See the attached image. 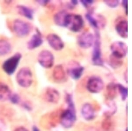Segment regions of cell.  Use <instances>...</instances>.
Wrapping results in <instances>:
<instances>
[{
	"label": "cell",
	"mask_w": 132,
	"mask_h": 131,
	"mask_svg": "<svg viewBox=\"0 0 132 131\" xmlns=\"http://www.w3.org/2000/svg\"><path fill=\"white\" fill-rule=\"evenodd\" d=\"M66 100L68 105V108L60 113V121L64 128H71L75 123L76 115L72 95H66Z\"/></svg>",
	"instance_id": "6da1fadb"
},
{
	"label": "cell",
	"mask_w": 132,
	"mask_h": 131,
	"mask_svg": "<svg viewBox=\"0 0 132 131\" xmlns=\"http://www.w3.org/2000/svg\"><path fill=\"white\" fill-rule=\"evenodd\" d=\"M84 25V20L79 14L68 13L65 17L64 27L74 32H80Z\"/></svg>",
	"instance_id": "7a4b0ae2"
},
{
	"label": "cell",
	"mask_w": 132,
	"mask_h": 131,
	"mask_svg": "<svg viewBox=\"0 0 132 131\" xmlns=\"http://www.w3.org/2000/svg\"><path fill=\"white\" fill-rule=\"evenodd\" d=\"M100 36L98 32L96 31L93 44L92 61L95 65L102 66L104 65V62L102 58L101 42Z\"/></svg>",
	"instance_id": "3957f363"
},
{
	"label": "cell",
	"mask_w": 132,
	"mask_h": 131,
	"mask_svg": "<svg viewBox=\"0 0 132 131\" xmlns=\"http://www.w3.org/2000/svg\"><path fill=\"white\" fill-rule=\"evenodd\" d=\"M16 81L22 87H28L33 82V75L29 68L24 67L18 72L16 75Z\"/></svg>",
	"instance_id": "277c9868"
},
{
	"label": "cell",
	"mask_w": 132,
	"mask_h": 131,
	"mask_svg": "<svg viewBox=\"0 0 132 131\" xmlns=\"http://www.w3.org/2000/svg\"><path fill=\"white\" fill-rule=\"evenodd\" d=\"M21 57L22 55L20 53H16L6 60L2 65L4 71L9 75L13 74L16 70Z\"/></svg>",
	"instance_id": "5b68a950"
},
{
	"label": "cell",
	"mask_w": 132,
	"mask_h": 131,
	"mask_svg": "<svg viewBox=\"0 0 132 131\" xmlns=\"http://www.w3.org/2000/svg\"><path fill=\"white\" fill-rule=\"evenodd\" d=\"M13 28L15 34L20 37L27 36L31 30V26L29 23L20 19L14 21Z\"/></svg>",
	"instance_id": "8992f818"
},
{
	"label": "cell",
	"mask_w": 132,
	"mask_h": 131,
	"mask_svg": "<svg viewBox=\"0 0 132 131\" xmlns=\"http://www.w3.org/2000/svg\"><path fill=\"white\" fill-rule=\"evenodd\" d=\"M104 83L102 79L97 76H92L87 83V89L92 93H98L104 88Z\"/></svg>",
	"instance_id": "52a82bcc"
},
{
	"label": "cell",
	"mask_w": 132,
	"mask_h": 131,
	"mask_svg": "<svg viewBox=\"0 0 132 131\" xmlns=\"http://www.w3.org/2000/svg\"><path fill=\"white\" fill-rule=\"evenodd\" d=\"M38 60L39 64L45 68L52 67L54 62V57L53 53L48 50H44L39 53Z\"/></svg>",
	"instance_id": "ba28073f"
},
{
	"label": "cell",
	"mask_w": 132,
	"mask_h": 131,
	"mask_svg": "<svg viewBox=\"0 0 132 131\" xmlns=\"http://www.w3.org/2000/svg\"><path fill=\"white\" fill-rule=\"evenodd\" d=\"M86 18L90 25L96 30L100 28H104L105 26V19L101 15H96L92 12H89L86 14Z\"/></svg>",
	"instance_id": "9c48e42d"
},
{
	"label": "cell",
	"mask_w": 132,
	"mask_h": 131,
	"mask_svg": "<svg viewBox=\"0 0 132 131\" xmlns=\"http://www.w3.org/2000/svg\"><path fill=\"white\" fill-rule=\"evenodd\" d=\"M113 55L121 59L125 57L128 51L127 46L126 44L121 41L113 42L110 47Z\"/></svg>",
	"instance_id": "30bf717a"
},
{
	"label": "cell",
	"mask_w": 132,
	"mask_h": 131,
	"mask_svg": "<svg viewBox=\"0 0 132 131\" xmlns=\"http://www.w3.org/2000/svg\"><path fill=\"white\" fill-rule=\"evenodd\" d=\"M95 37L89 32H85L80 35L77 38V42L81 48H89L93 45Z\"/></svg>",
	"instance_id": "8fae6325"
},
{
	"label": "cell",
	"mask_w": 132,
	"mask_h": 131,
	"mask_svg": "<svg viewBox=\"0 0 132 131\" xmlns=\"http://www.w3.org/2000/svg\"><path fill=\"white\" fill-rule=\"evenodd\" d=\"M84 67L76 61H73L69 64L67 72L71 78L75 80H79L82 75L84 72Z\"/></svg>",
	"instance_id": "7c38bea8"
},
{
	"label": "cell",
	"mask_w": 132,
	"mask_h": 131,
	"mask_svg": "<svg viewBox=\"0 0 132 131\" xmlns=\"http://www.w3.org/2000/svg\"><path fill=\"white\" fill-rule=\"evenodd\" d=\"M47 40L51 48L56 51L62 50L64 47V44L61 38L55 34H50L47 37Z\"/></svg>",
	"instance_id": "4fadbf2b"
},
{
	"label": "cell",
	"mask_w": 132,
	"mask_h": 131,
	"mask_svg": "<svg viewBox=\"0 0 132 131\" xmlns=\"http://www.w3.org/2000/svg\"><path fill=\"white\" fill-rule=\"evenodd\" d=\"M44 99L48 103H57L60 98V95L58 90L53 88H48L44 94Z\"/></svg>",
	"instance_id": "5bb4252c"
},
{
	"label": "cell",
	"mask_w": 132,
	"mask_h": 131,
	"mask_svg": "<svg viewBox=\"0 0 132 131\" xmlns=\"http://www.w3.org/2000/svg\"><path fill=\"white\" fill-rule=\"evenodd\" d=\"M81 113L83 118L86 121L93 120L95 117V110L89 103L84 104L81 108Z\"/></svg>",
	"instance_id": "9a60e30c"
},
{
	"label": "cell",
	"mask_w": 132,
	"mask_h": 131,
	"mask_svg": "<svg viewBox=\"0 0 132 131\" xmlns=\"http://www.w3.org/2000/svg\"><path fill=\"white\" fill-rule=\"evenodd\" d=\"M43 42L42 36L39 32H37L32 36L27 44V48L29 50L35 49L40 47Z\"/></svg>",
	"instance_id": "2e32d148"
},
{
	"label": "cell",
	"mask_w": 132,
	"mask_h": 131,
	"mask_svg": "<svg viewBox=\"0 0 132 131\" xmlns=\"http://www.w3.org/2000/svg\"><path fill=\"white\" fill-rule=\"evenodd\" d=\"M53 77L57 82L61 83L65 81L66 73L64 68L62 65H57L54 67L53 71Z\"/></svg>",
	"instance_id": "e0dca14e"
},
{
	"label": "cell",
	"mask_w": 132,
	"mask_h": 131,
	"mask_svg": "<svg viewBox=\"0 0 132 131\" xmlns=\"http://www.w3.org/2000/svg\"><path fill=\"white\" fill-rule=\"evenodd\" d=\"M116 30L119 36L126 38L128 37V22L126 20H121L116 25Z\"/></svg>",
	"instance_id": "ac0fdd59"
},
{
	"label": "cell",
	"mask_w": 132,
	"mask_h": 131,
	"mask_svg": "<svg viewBox=\"0 0 132 131\" xmlns=\"http://www.w3.org/2000/svg\"><path fill=\"white\" fill-rule=\"evenodd\" d=\"M11 95L9 86L4 83L0 82V102H4L9 99Z\"/></svg>",
	"instance_id": "d6986e66"
},
{
	"label": "cell",
	"mask_w": 132,
	"mask_h": 131,
	"mask_svg": "<svg viewBox=\"0 0 132 131\" xmlns=\"http://www.w3.org/2000/svg\"><path fill=\"white\" fill-rule=\"evenodd\" d=\"M17 10L18 13L29 20L33 18L34 11L30 8L24 5H18L17 6Z\"/></svg>",
	"instance_id": "ffe728a7"
},
{
	"label": "cell",
	"mask_w": 132,
	"mask_h": 131,
	"mask_svg": "<svg viewBox=\"0 0 132 131\" xmlns=\"http://www.w3.org/2000/svg\"><path fill=\"white\" fill-rule=\"evenodd\" d=\"M12 50L10 43L5 39H0V56L9 54Z\"/></svg>",
	"instance_id": "44dd1931"
},
{
	"label": "cell",
	"mask_w": 132,
	"mask_h": 131,
	"mask_svg": "<svg viewBox=\"0 0 132 131\" xmlns=\"http://www.w3.org/2000/svg\"><path fill=\"white\" fill-rule=\"evenodd\" d=\"M117 84L114 83H110L106 89V96L110 101L114 99L117 95Z\"/></svg>",
	"instance_id": "7402d4cb"
},
{
	"label": "cell",
	"mask_w": 132,
	"mask_h": 131,
	"mask_svg": "<svg viewBox=\"0 0 132 131\" xmlns=\"http://www.w3.org/2000/svg\"><path fill=\"white\" fill-rule=\"evenodd\" d=\"M67 13L65 11H61L56 14L54 17V21L57 25L60 27H64L65 17Z\"/></svg>",
	"instance_id": "603a6c76"
},
{
	"label": "cell",
	"mask_w": 132,
	"mask_h": 131,
	"mask_svg": "<svg viewBox=\"0 0 132 131\" xmlns=\"http://www.w3.org/2000/svg\"><path fill=\"white\" fill-rule=\"evenodd\" d=\"M110 65L113 68H118L123 65V61L122 59L116 57L111 54L110 57Z\"/></svg>",
	"instance_id": "cb8c5ba5"
},
{
	"label": "cell",
	"mask_w": 132,
	"mask_h": 131,
	"mask_svg": "<svg viewBox=\"0 0 132 131\" xmlns=\"http://www.w3.org/2000/svg\"><path fill=\"white\" fill-rule=\"evenodd\" d=\"M117 90L119 91L120 94V96L122 99L123 101H125L126 99L128 96L127 88L125 87L123 85L121 84H117Z\"/></svg>",
	"instance_id": "d4e9b609"
},
{
	"label": "cell",
	"mask_w": 132,
	"mask_h": 131,
	"mask_svg": "<svg viewBox=\"0 0 132 131\" xmlns=\"http://www.w3.org/2000/svg\"><path fill=\"white\" fill-rule=\"evenodd\" d=\"M104 2L110 8H116L119 5V1H104Z\"/></svg>",
	"instance_id": "484cf974"
},
{
	"label": "cell",
	"mask_w": 132,
	"mask_h": 131,
	"mask_svg": "<svg viewBox=\"0 0 132 131\" xmlns=\"http://www.w3.org/2000/svg\"><path fill=\"white\" fill-rule=\"evenodd\" d=\"M9 99H10L11 102L14 104H17L20 101V96L15 94L13 95H11Z\"/></svg>",
	"instance_id": "4316f807"
},
{
	"label": "cell",
	"mask_w": 132,
	"mask_h": 131,
	"mask_svg": "<svg viewBox=\"0 0 132 131\" xmlns=\"http://www.w3.org/2000/svg\"><path fill=\"white\" fill-rule=\"evenodd\" d=\"M80 2L81 3V4L83 5V6L86 8H88L91 5L93 2V1H91V0H88V1H85V0H83V1H81Z\"/></svg>",
	"instance_id": "83f0119b"
},
{
	"label": "cell",
	"mask_w": 132,
	"mask_h": 131,
	"mask_svg": "<svg viewBox=\"0 0 132 131\" xmlns=\"http://www.w3.org/2000/svg\"><path fill=\"white\" fill-rule=\"evenodd\" d=\"M122 5L123 6V8H124L126 11V13L127 15V14L128 10V1L127 0H125L122 2Z\"/></svg>",
	"instance_id": "f1b7e54d"
},
{
	"label": "cell",
	"mask_w": 132,
	"mask_h": 131,
	"mask_svg": "<svg viewBox=\"0 0 132 131\" xmlns=\"http://www.w3.org/2000/svg\"><path fill=\"white\" fill-rule=\"evenodd\" d=\"M50 2L49 1H38L37 2L42 5H45Z\"/></svg>",
	"instance_id": "f546056e"
},
{
	"label": "cell",
	"mask_w": 132,
	"mask_h": 131,
	"mask_svg": "<svg viewBox=\"0 0 132 131\" xmlns=\"http://www.w3.org/2000/svg\"><path fill=\"white\" fill-rule=\"evenodd\" d=\"M14 131H29L28 130L23 127H18L16 128Z\"/></svg>",
	"instance_id": "4dcf8cb0"
},
{
	"label": "cell",
	"mask_w": 132,
	"mask_h": 131,
	"mask_svg": "<svg viewBox=\"0 0 132 131\" xmlns=\"http://www.w3.org/2000/svg\"><path fill=\"white\" fill-rule=\"evenodd\" d=\"M71 3L72 4V5L75 6L78 4V2L77 1H71Z\"/></svg>",
	"instance_id": "1f68e13d"
},
{
	"label": "cell",
	"mask_w": 132,
	"mask_h": 131,
	"mask_svg": "<svg viewBox=\"0 0 132 131\" xmlns=\"http://www.w3.org/2000/svg\"><path fill=\"white\" fill-rule=\"evenodd\" d=\"M33 131H39V129L36 126L33 127Z\"/></svg>",
	"instance_id": "d6a6232c"
},
{
	"label": "cell",
	"mask_w": 132,
	"mask_h": 131,
	"mask_svg": "<svg viewBox=\"0 0 132 131\" xmlns=\"http://www.w3.org/2000/svg\"><path fill=\"white\" fill-rule=\"evenodd\" d=\"M126 131H127V129H126Z\"/></svg>",
	"instance_id": "836d02e7"
},
{
	"label": "cell",
	"mask_w": 132,
	"mask_h": 131,
	"mask_svg": "<svg viewBox=\"0 0 132 131\" xmlns=\"http://www.w3.org/2000/svg\"></svg>",
	"instance_id": "e575fe53"
}]
</instances>
